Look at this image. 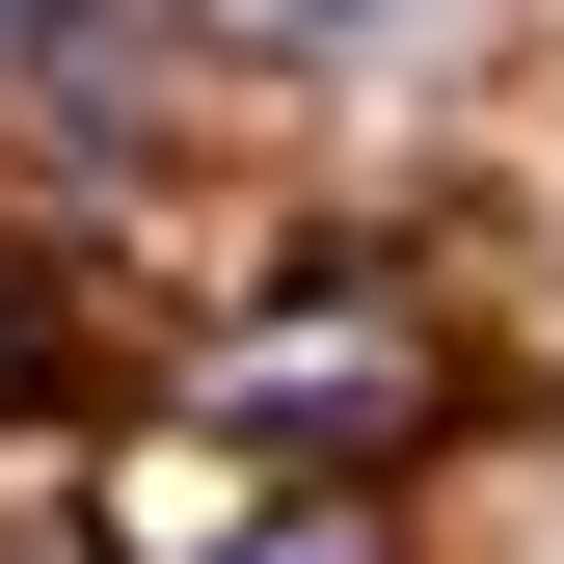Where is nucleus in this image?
Here are the masks:
<instances>
[{
    "label": "nucleus",
    "mask_w": 564,
    "mask_h": 564,
    "mask_svg": "<svg viewBox=\"0 0 564 564\" xmlns=\"http://www.w3.org/2000/svg\"><path fill=\"white\" fill-rule=\"evenodd\" d=\"M269 28H377V0H269Z\"/></svg>",
    "instance_id": "obj_2"
},
{
    "label": "nucleus",
    "mask_w": 564,
    "mask_h": 564,
    "mask_svg": "<svg viewBox=\"0 0 564 564\" xmlns=\"http://www.w3.org/2000/svg\"><path fill=\"white\" fill-rule=\"evenodd\" d=\"M0 28H28V0H0Z\"/></svg>",
    "instance_id": "obj_3"
},
{
    "label": "nucleus",
    "mask_w": 564,
    "mask_h": 564,
    "mask_svg": "<svg viewBox=\"0 0 564 564\" xmlns=\"http://www.w3.org/2000/svg\"><path fill=\"white\" fill-rule=\"evenodd\" d=\"M242 564H377V538H349V511H296V538H242Z\"/></svg>",
    "instance_id": "obj_1"
}]
</instances>
